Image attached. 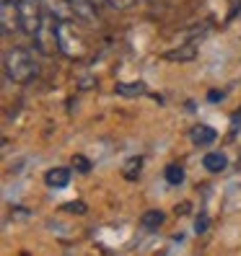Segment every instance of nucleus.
Listing matches in <instances>:
<instances>
[{"label": "nucleus", "instance_id": "1", "mask_svg": "<svg viewBox=\"0 0 241 256\" xmlns=\"http://www.w3.org/2000/svg\"><path fill=\"white\" fill-rule=\"evenodd\" d=\"M3 70L8 75V80L13 83H19V86H26V83H32L37 75H39V65H37V60L34 54L24 50V47H13L6 52L3 57Z\"/></svg>", "mask_w": 241, "mask_h": 256}, {"label": "nucleus", "instance_id": "2", "mask_svg": "<svg viewBox=\"0 0 241 256\" xmlns=\"http://www.w3.org/2000/svg\"><path fill=\"white\" fill-rule=\"evenodd\" d=\"M57 42H60V52H63L68 60H83L88 47H86V39L75 32L73 24L65 21H57Z\"/></svg>", "mask_w": 241, "mask_h": 256}, {"label": "nucleus", "instance_id": "3", "mask_svg": "<svg viewBox=\"0 0 241 256\" xmlns=\"http://www.w3.org/2000/svg\"><path fill=\"white\" fill-rule=\"evenodd\" d=\"M19 13H21V32L34 36L39 32V26L47 16L42 0H19Z\"/></svg>", "mask_w": 241, "mask_h": 256}, {"label": "nucleus", "instance_id": "4", "mask_svg": "<svg viewBox=\"0 0 241 256\" xmlns=\"http://www.w3.org/2000/svg\"><path fill=\"white\" fill-rule=\"evenodd\" d=\"M34 39V47H37V52H42V54H55V52H60V42H57V18L52 16H44V21H42V26H39V32L32 36Z\"/></svg>", "mask_w": 241, "mask_h": 256}, {"label": "nucleus", "instance_id": "5", "mask_svg": "<svg viewBox=\"0 0 241 256\" xmlns=\"http://www.w3.org/2000/svg\"><path fill=\"white\" fill-rule=\"evenodd\" d=\"M0 28H3V34H13L21 28L19 0H3L0 3Z\"/></svg>", "mask_w": 241, "mask_h": 256}, {"label": "nucleus", "instance_id": "6", "mask_svg": "<svg viewBox=\"0 0 241 256\" xmlns=\"http://www.w3.org/2000/svg\"><path fill=\"white\" fill-rule=\"evenodd\" d=\"M70 10L78 21H86V24H94L99 16H101V6L99 0H70Z\"/></svg>", "mask_w": 241, "mask_h": 256}, {"label": "nucleus", "instance_id": "7", "mask_svg": "<svg viewBox=\"0 0 241 256\" xmlns=\"http://www.w3.org/2000/svg\"><path fill=\"white\" fill-rule=\"evenodd\" d=\"M44 184L50 189H65L70 184V168H50L44 176Z\"/></svg>", "mask_w": 241, "mask_h": 256}, {"label": "nucleus", "instance_id": "8", "mask_svg": "<svg viewBox=\"0 0 241 256\" xmlns=\"http://www.w3.org/2000/svg\"><path fill=\"white\" fill-rule=\"evenodd\" d=\"M215 138H218V132L210 124H197L192 130V142L194 145H210V142H215Z\"/></svg>", "mask_w": 241, "mask_h": 256}, {"label": "nucleus", "instance_id": "9", "mask_svg": "<svg viewBox=\"0 0 241 256\" xmlns=\"http://www.w3.org/2000/svg\"><path fill=\"white\" fill-rule=\"evenodd\" d=\"M47 3V10L52 13V16L57 21H65L73 16V10H70V0H44Z\"/></svg>", "mask_w": 241, "mask_h": 256}, {"label": "nucleus", "instance_id": "10", "mask_svg": "<svg viewBox=\"0 0 241 256\" xmlns=\"http://www.w3.org/2000/svg\"><path fill=\"white\" fill-rule=\"evenodd\" d=\"M140 171H143V158H140V156L127 158L125 166H122V176L127 178V182H138V178H140Z\"/></svg>", "mask_w": 241, "mask_h": 256}, {"label": "nucleus", "instance_id": "11", "mask_svg": "<svg viewBox=\"0 0 241 256\" xmlns=\"http://www.w3.org/2000/svg\"><path fill=\"white\" fill-rule=\"evenodd\" d=\"M202 166L210 174H220V171H225V166H228V158H225L223 153H207L202 158Z\"/></svg>", "mask_w": 241, "mask_h": 256}, {"label": "nucleus", "instance_id": "12", "mask_svg": "<svg viewBox=\"0 0 241 256\" xmlns=\"http://www.w3.org/2000/svg\"><path fill=\"white\" fill-rule=\"evenodd\" d=\"M114 94L117 96H125V98H135V96H143L145 94V86L143 83H117L114 86Z\"/></svg>", "mask_w": 241, "mask_h": 256}, {"label": "nucleus", "instance_id": "13", "mask_svg": "<svg viewBox=\"0 0 241 256\" xmlns=\"http://www.w3.org/2000/svg\"><path fill=\"white\" fill-rule=\"evenodd\" d=\"M163 220H166V215H163L161 210H148V212L140 218L143 228H148V230H158L161 225H163Z\"/></svg>", "mask_w": 241, "mask_h": 256}, {"label": "nucleus", "instance_id": "14", "mask_svg": "<svg viewBox=\"0 0 241 256\" xmlns=\"http://www.w3.org/2000/svg\"><path fill=\"white\" fill-rule=\"evenodd\" d=\"M163 176H166V182L171 186H179V184H184V168L179 163H169L166 166V171H163Z\"/></svg>", "mask_w": 241, "mask_h": 256}, {"label": "nucleus", "instance_id": "15", "mask_svg": "<svg viewBox=\"0 0 241 256\" xmlns=\"http://www.w3.org/2000/svg\"><path fill=\"white\" fill-rule=\"evenodd\" d=\"M166 60H171V62H189V60H194V47L187 44L182 50H171L166 52Z\"/></svg>", "mask_w": 241, "mask_h": 256}, {"label": "nucleus", "instance_id": "16", "mask_svg": "<svg viewBox=\"0 0 241 256\" xmlns=\"http://www.w3.org/2000/svg\"><path fill=\"white\" fill-rule=\"evenodd\" d=\"M73 171L75 174H88L91 171V163L86 160V156H73Z\"/></svg>", "mask_w": 241, "mask_h": 256}, {"label": "nucleus", "instance_id": "17", "mask_svg": "<svg viewBox=\"0 0 241 256\" xmlns=\"http://www.w3.org/2000/svg\"><path fill=\"white\" fill-rule=\"evenodd\" d=\"M107 6H112L114 10H127V8H132L138 0H104Z\"/></svg>", "mask_w": 241, "mask_h": 256}, {"label": "nucleus", "instance_id": "18", "mask_svg": "<svg viewBox=\"0 0 241 256\" xmlns=\"http://www.w3.org/2000/svg\"><path fill=\"white\" fill-rule=\"evenodd\" d=\"M194 230H197V233H205L207 230V215L205 212L197 218V222H194Z\"/></svg>", "mask_w": 241, "mask_h": 256}, {"label": "nucleus", "instance_id": "19", "mask_svg": "<svg viewBox=\"0 0 241 256\" xmlns=\"http://www.w3.org/2000/svg\"><path fill=\"white\" fill-rule=\"evenodd\" d=\"M65 210H68V212H83L86 207H83V204H75V202H73V204H65Z\"/></svg>", "mask_w": 241, "mask_h": 256}, {"label": "nucleus", "instance_id": "20", "mask_svg": "<svg viewBox=\"0 0 241 256\" xmlns=\"http://www.w3.org/2000/svg\"><path fill=\"white\" fill-rule=\"evenodd\" d=\"M207 98L215 104V101H220V98H223V94H218V91H210V96H207Z\"/></svg>", "mask_w": 241, "mask_h": 256}]
</instances>
